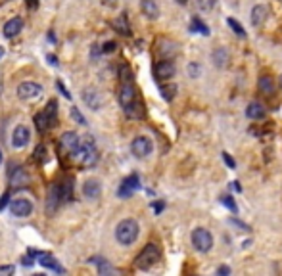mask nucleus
<instances>
[{"instance_id":"32","label":"nucleus","mask_w":282,"mask_h":276,"mask_svg":"<svg viewBox=\"0 0 282 276\" xmlns=\"http://www.w3.org/2000/svg\"><path fill=\"white\" fill-rule=\"evenodd\" d=\"M219 202H221V204H223L225 207H229V209H231L232 213H238V206H236V202H234V200H232L231 196H223V198H221Z\"/></svg>"},{"instance_id":"35","label":"nucleus","mask_w":282,"mask_h":276,"mask_svg":"<svg viewBox=\"0 0 282 276\" xmlns=\"http://www.w3.org/2000/svg\"><path fill=\"white\" fill-rule=\"evenodd\" d=\"M132 81V73H130L129 68H121V83H130Z\"/></svg>"},{"instance_id":"15","label":"nucleus","mask_w":282,"mask_h":276,"mask_svg":"<svg viewBox=\"0 0 282 276\" xmlns=\"http://www.w3.org/2000/svg\"><path fill=\"white\" fill-rule=\"evenodd\" d=\"M58 190H60V196H62V204H69L73 202V196H75V184L71 177H65L58 183Z\"/></svg>"},{"instance_id":"21","label":"nucleus","mask_w":282,"mask_h":276,"mask_svg":"<svg viewBox=\"0 0 282 276\" xmlns=\"http://www.w3.org/2000/svg\"><path fill=\"white\" fill-rule=\"evenodd\" d=\"M60 206H62V196H60L58 183H56V184H52V188H50V192H48V211L54 213Z\"/></svg>"},{"instance_id":"7","label":"nucleus","mask_w":282,"mask_h":276,"mask_svg":"<svg viewBox=\"0 0 282 276\" xmlns=\"http://www.w3.org/2000/svg\"><path fill=\"white\" fill-rule=\"evenodd\" d=\"M43 87L39 83H33V81H23L16 89V94L22 102H35L43 96Z\"/></svg>"},{"instance_id":"5","label":"nucleus","mask_w":282,"mask_h":276,"mask_svg":"<svg viewBox=\"0 0 282 276\" xmlns=\"http://www.w3.org/2000/svg\"><path fill=\"white\" fill-rule=\"evenodd\" d=\"M79 146H81V138L73 131L64 133L58 140V150L64 158H75V154L79 152Z\"/></svg>"},{"instance_id":"50","label":"nucleus","mask_w":282,"mask_h":276,"mask_svg":"<svg viewBox=\"0 0 282 276\" xmlns=\"http://www.w3.org/2000/svg\"><path fill=\"white\" fill-rule=\"evenodd\" d=\"M279 87L282 89V75H281V79H279Z\"/></svg>"},{"instance_id":"18","label":"nucleus","mask_w":282,"mask_h":276,"mask_svg":"<svg viewBox=\"0 0 282 276\" xmlns=\"http://www.w3.org/2000/svg\"><path fill=\"white\" fill-rule=\"evenodd\" d=\"M100 190H102V186L96 179H88L87 183L83 184V194L88 200H96L100 196Z\"/></svg>"},{"instance_id":"41","label":"nucleus","mask_w":282,"mask_h":276,"mask_svg":"<svg viewBox=\"0 0 282 276\" xmlns=\"http://www.w3.org/2000/svg\"><path fill=\"white\" fill-rule=\"evenodd\" d=\"M8 200H10V194H8V192H4V194H2V198H0V211H2L4 207H6Z\"/></svg>"},{"instance_id":"11","label":"nucleus","mask_w":282,"mask_h":276,"mask_svg":"<svg viewBox=\"0 0 282 276\" xmlns=\"http://www.w3.org/2000/svg\"><path fill=\"white\" fill-rule=\"evenodd\" d=\"M8 177H10V184H12V188H23V186H27V184H29V173L23 169L22 165H14V167H10Z\"/></svg>"},{"instance_id":"30","label":"nucleus","mask_w":282,"mask_h":276,"mask_svg":"<svg viewBox=\"0 0 282 276\" xmlns=\"http://www.w3.org/2000/svg\"><path fill=\"white\" fill-rule=\"evenodd\" d=\"M227 23H229V27H231V29H232V31H234L238 37H242V39L246 37V31H244V27H242V25H240V23L236 22L234 18H229V20H227Z\"/></svg>"},{"instance_id":"4","label":"nucleus","mask_w":282,"mask_h":276,"mask_svg":"<svg viewBox=\"0 0 282 276\" xmlns=\"http://www.w3.org/2000/svg\"><path fill=\"white\" fill-rule=\"evenodd\" d=\"M35 123H37L39 133L50 131V129L58 123V102H56V100H48L46 108L35 117Z\"/></svg>"},{"instance_id":"22","label":"nucleus","mask_w":282,"mask_h":276,"mask_svg":"<svg viewBox=\"0 0 282 276\" xmlns=\"http://www.w3.org/2000/svg\"><path fill=\"white\" fill-rule=\"evenodd\" d=\"M39 263L46 267V269H50V271H56V273H65L64 267H60V263L50 255V253H41L39 255Z\"/></svg>"},{"instance_id":"13","label":"nucleus","mask_w":282,"mask_h":276,"mask_svg":"<svg viewBox=\"0 0 282 276\" xmlns=\"http://www.w3.org/2000/svg\"><path fill=\"white\" fill-rule=\"evenodd\" d=\"M177 73V68L171 60H161L157 66H155V79L157 81H171Z\"/></svg>"},{"instance_id":"48","label":"nucleus","mask_w":282,"mask_h":276,"mask_svg":"<svg viewBox=\"0 0 282 276\" xmlns=\"http://www.w3.org/2000/svg\"><path fill=\"white\" fill-rule=\"evenodd\" d=\"M2 58H4V48L0 46V60H2Z\"/></svg>"},{"instance_id":"20","label":"nucleus","mask_w":282,"mask_h":276,"mask_svg":"<svg viewBox=\"0 0 282 276\" xmlns=\"http://www.w3.org/2000/svg\"><path fill=\"white\" fill-rule=\"evenodd\" d=\"M267 16H269V8L267 6H263V4H257V6H254V10H252V23L256 25V27H261L265 20H267Z\"/></svg>"},{"instance_id":"46","label":"nucleus","mask_w":282,"mask_h":276,"mask_svg":"<svg viewBox=\"0 0 282 276\" xmlns=\"http://www.w3.org/2000/svg\"><path fill=\"white\" fill-rule=\"evenodd\" d=\"M48 62H50L52 66H58V60H56V56H52V54H48Z\"/></svg>"},{"instance_id":"49","label":"nucleus","mask_w":282,"mask_h":276,"mask_svg":"<svg viewBox=\"0 0 282 276\" xmlns=\"http://www.w3.org/2000/svg\"><path fill=\"white\" fill-rule=\"evenodd\" d=\"M2 161H4V154H2V150H0V165H2Z\"/></svg>"},{"instance_id":"29","label":"nucleus","mask_w":282,"mask_h":276,"mask_svg":"<svg viewBox=\"0 0 282 276\" xmlns=\"http://www.w3.org/2000/svg\"><path fill=\"white\" fill-rule=\"evenodd\" d=\"M211 58H213V64L219 66V68H225V66H227V62H229V54H227V50H223V48L215 50Z\"/></svg>"},{"instance_id":"33","label":"nucleus","mask_w":282,"mask_h":276,"mask_svg":"<svg viewBox=\"0 0 282 276\" xmlns=\"http://www.w3.org/2000/svg\"><path fill=\"white\" fill-rule=\"evenodd\" d=\"M159 89H161V96H163V98H165L167 102H169V100H173L175 91H177V89H175L173 85H167V87H165V85H161Z\"/></svg>"},{"instance_id":"8","label":"nucleus","mask_w":282,"mask_h":276,"mask_svg":"<svg viewBox=\"0 0 282 276\" xmlns=\"http://www.w3.org/2000/svg\"><path fill=\"white\" fill-rule=\"evenodd\" d=\"M192 246L196 252L207 253L213 248V236L207 229H194L192 230Z\"/></svg>"},{"instance_id":"17","label":"nucleus","mask_w":282,"mask_h":276,"mask_svg":"<svg viewBox=\"0 0 282 276\" xmlns=\"http://www.w3.org/2000/svg\"><path fill=\"white\" fill-rule=\"evenodd\" d=\"M22 29H23L22 18H12V20H8L6 25H4V37H6V39H14L16 35H20Z\"/></svg>"},{"instance_id":"10","label":"nucleus","mask_w":282,"mask_h":276,"mask_svg":"<svg viewBox=\"0 0 282 276\" xmlns=\"http://www.w3.org/2000/svg\"><path fill=\"white\" fill-rule=\"evenodd\" d=\"M10 213L14 217H29L33 213V202L27 198H16L10 202Z\"/></svg>"},{"instance_id":"40","label":"nucleus","mask_w":282,"mask_h":276,"mask_svg":"<svg viewBox=\"0 0 282 276\" xmlns=\"http://www.w3.org/2000/svg\"><path fill=\"white\" fill-rule=\"evenodd\" d=\"M223 160H225V163H227V165H229L231 169H234V167H236V163H234V160H232V158H231V156H229L227 152H223Z\"/></svg>"},{"instance_id":"12","label":"nucleus","mask_w":282,"mask_h":276,"mask_svg":"<svg viewBox=\"0 0 282 276\" xmlns=\"http://www.w3.org/2000/svg\"><path fill=\"white\" fill-rule=\"evenodd\" d=\"M138 188H140V179H138V175H136V173H132V175H129L123 183L119 184L117 196H119V198H129V196H132Z\"/></svg>"},{"instance_id":"9","label":"nucleus","mask_w":282,"mask_h":276,"mask_svg":"<svg viewBox=\"0 0 282 276\" xmlns=\"http://www.w3.org/2000/svg\"><path fill=\"white\" fill-rule=\"evenodd\" d=\"M152 150H154V144L148 137H136L130 142V152H132V156L138 158V160L148 158V156L152 154Z\"/></svg>"},{"instance_id":"34","label":"nucleus","mask_w":282,"mask_h":276,"mask_svg":"<svg viewBox=\"0 0 282 276\" xmlns=\"http://www.w3.org/2000/svg\"><path fill=\"white\" fill-rule=\"evenodd\" d=\"M33 158H35V161H37V163H43V161L46 160V148H44L43 144H39V146L35 148Z\"/></svg>"},{"instance_id":"19","label":"nucleus","mask_w":282,"mask_h":276,"mask_svg":"<svg viewBox=\"0 0 282 276\" xmlns=\"http://www.w3.org/2000/svg\"><path fill=\"white\" fill-rule=\"evenodd\" d=\"M140 10L148 20H157L159 18V8L155 0H140Z\"/></svg>"},{"instance_id":"45","label":"nucleus","mask_w":282,"mask_h":276,"mask_svg":"<svg viewBox=\"0 0 282 276\" xmlns=\"http://www.w3.org/2000/svg\"><path fill=\"white\" fill-rule=\"evenodd\" d=\"M217 275H231V269L229 267H219Z\"/></svg>"},{"instance_id":"31","label":"nucleus","mask_w":282,"mask_h":276,"mask_svg":"<svg viewBox=\"0 0 282 276\" xmlns=\"http://www.w3.org/2000/svg\"><path fill=\"white\" fill-rule=\"evenodd\" d=\"M69 115H71V119H73L75 123H79V125H87V121H85V115L79 112V108H75V106H73V108L69 110Z\"/></svg>"},{"instance_id":"3","label":"nucleus","mask_w":282,"mask_h":276,"mask_svg":"<svg viewBox=\"0 0 282 276\" xmlns=\"http://www.w3.org/2000/svg\"><path fill=\"white\" fill-rule=\"evenodd\" d=\"M138 232L140 227L134 219H123L117 227H115V240L121 244V246H130L136 242L138 238Z\"/></svg>"},{"instance_id":"38","label":"nucleus","mask_w":282,"mask_h":276,"mask_svg":"<svg viewBox=\"0 0 282 276\" xmlns=\"http://www.w3.org/2000/svg\"><path fill=\"white\" fill-rule=\"evenodd\" d=\"M56 89H58V91L62 92V96H64V98H67V100L71 98V94H69V91L65 89V85H64V83H62V81H56Z\"/></svg>"},{"instance_id":"47","label":"nucleus","mask_w":282,"mask_h":276,"mask_svg":"<svg viewBox=\"0 0 282 276\" xmlns=\"http://www.w3.org/2000/svg\"><path fill=\"white\" fill-rule=\"evenodd\" d=\"M27 4H29L31 8H37V0H27Z\"/></svg>"},{"instance_id":"2","label":"nucleus","mask_w":282,"mask_h":276,"mask_svg":"<svg viewBox=\"0 0 282 276\" xmlns=\"http://www.w3.org/2000/svg\"><path fill=\"white\" fill-rule=\"evenodd\" d=\"M73 160L77 161L81 167H94L98 160H100V154H98V148H96V142L92 137H85V140H81V146H79V152L75 154Z\"/></svg>"},{"instance_id":"26","label":"nucleus","mask_w":282,"mask_h":276,"mask_svg":"<svg viewBox=\"0 0 282 276\" xmlns=\"http://www.w3.org/2000/svg\"><path fill=\"white\" fill-rule=\"evenodd\" d=\"M113 27L117 29V33H121V35H125V37H129L130 27H129V22H127V14H121V16L113 22Z\"/></svg>"},{"instance_id":"43","label":"nucleus","mask_w":282,"mask_h":276,"mask_svg":"<svg viewBox=\"0 0 282 276\" xmlns=\"http://www.w3.org/2000/svg\"><path fill=\"white\" fill-rule=\"evenodd\" d=\"M104 6H108V8H115L117 6V0H100Z\"/></svg>"},{"instance_id":"39","label":"nucleus","mask_w":282,"mask_h":276,"mask_svg":"<svg viewBox=\"0 0 282 276\" xmlns=\"http://www.w3.org/2000/svg\"><path fill=\"white\" fill-rule=\"evenodd\" d=\"M115 43H113V41H108V43H106V45L102 46V52H104V54H109V52H113V50H115Z\"/></svg>"},{"instance_id":"24","label":"nucleus","mask_w":282,"mask_h":276,"mask_svg":"<svg viewBox=\"0 0 282 276\" xmlns=\"http://www.w3.org/2000/svg\"><path fill=\"white\" fill-rule=\"evenodd\" d=\"M157 45H159V46H157L159 54H161L163 58H167V60H169L173 54H177V52H179L177 45H175V43H171V41H165V39H163V41H159Z\"/></svg>"},{"instance_id":"23","label":"nucleus","mask_w":282,"mask_h":276,"mask_svg":"<svg viewBox=\"0 0 282 276\" xmlns=\"http://www.w3.org/2000/svg\"><path fill=\"white\" fill-rule=\"evenodd\" d=\"M88 263L96 265L100 275H113V273H115V269H113V267H109V263L106 261V259H102V257H90V259H88Z\"/></svg>"},{"instance_id":"36","label":"nucleus","mask_w":282,"mask_h":276,"mask_svg":"<svg viewBox=\"0 0 282 276\" xmlns=\"http://www.w3.org/2000/svg\"><path fill=\"white\" fill-rule=\"evenodd\" d=\"M215 6V0H198V8L202 10H211Z\"/></svg>"},{"instance_id":"37","label":"nucleus","mask_w":282,"mask_h":276,"mask_svg":"<svg viewBox=\"0 0 282 276\" xmlns=\"http://www.w3.org/2000/svg\"><path fill=\"white\" fill-rule=\"evenodd\" d=\"M188 73H190V77H200V66L196 64V62H192V64H188Z\"/></svg>"},{"instance_id":"27","label":"nucleus","mask_w":282,"mask_h":276,"mask_svg":"<svg viewBox=\"0 0 282 276\" xmlns=\"http://www.w3.org/2000/svg\"><path fill=\"white\" fill-rule=\"evenodd\" d=\"M257 87H259V91L263 94H275V83H273V79L269 77V75H263L259 77V83H257Z\"/></svg>"},{"instance_id":"14","label":"nucleus","mask_w":282,"mask_h":276,"mask_svg":"<svg viewBox=\"0 0 282 276\" xmlns=\"http://www.w3.org/2000/svg\"><path fill=\"white\" fill-rule=\"evenodd\" d=\"M29 140H31V131H29V127L18 125V127L14 129V135H12V146L18 148V150H22V148H25V146L29 144Z\"/></svg>"},{"instance_id":"28","label":"nucleus","mask_w":282,"mask_h":276,"mask_svg":"<svg viewBox=\"0 0 282 276\" xmlns=\"http://www.w3.org/2000/svg\"><path fill=\"white\" fill-rule=\"evenodd\" d=\"M190 31L192 33H202L204 37H209V29H207V25L202 22L198 16L192 18V23H190Z\"/></svg>"},{"instance_id":"44","label":"nucleus","mask_w":282,"mask_h":276,"mask_svg":"<svg viewBox=\"0 0 282 276\" xmlns=\"http://www.w3.org/2000/svg\"><path fill=\"white\" fill-rule=\"evenodd\" d=\"M154 211H155V215H157V213H161V211H163V207H165V206H163V202H159V204H154Z\"/></svg>"},{"instance_id":"1","label":"nucleus","mask_w":282,"mask_h":276,"mask_svg":"<svg viewBox=\"0 0 282 276\" xmlns=\"http://www.w3.org/2000/svg\"><path fill=\"white\" fill-rule=\"evenodd\" d=\"M117 100H119L123 112L132 119H138V117L144 115V106L138 100V92H136V87L132 85V81L130 83H121L119 92H117Z\"/></svg>"},{"instance_id":"6","label":"nucleus","mask_w":282,"mask_h":276,"mask_svg":"<svg viewBox=\"0 0 282 276\" xmlns=\"http://www.w3.org/2000/svg\"><path fill=\"white\" fill-rule=\"evenodd\" d=\"M157 261H159V248H157L155 244H148L142 252L136 255L134 265H136L138 269H142V271H148Z\"/></svg>"},{"instance_id":"42","label":"nucleus","mask_w":282,"mask_h":276,"mask_svg":"<svg viewBox=\"0 0 282 276\" xmlns=\"http://www.w3.org/2000/svg\"><path fill=\"white\" fill-rule=\"evenodd\" d=\"M0 275H14V267L8 265V267H0Z\"/></svg>"},{"instance_id":"16","label":"nucleus","mask_w":282,"mask_h":276,"mask_svg":"<svg viewBox=\"0 0 282 276\" xmlns=\"http://www.w3.org/2000/svg\"><path fill=\"white\" fill-rule=\"evenodd\" d=\"M83 100H85V104L88 108L94 110V112H98L100 106H102V96H100V92L94 91V89H87L83 92Z\"/></svg>"},{"instance_id":"25","label":"nucleus","mask_w":282,"mask_h":276,"mask_svg":"<svg viewBox=\"0 0 282 276\" xmlns=\"http://www.w3.org/2000/svg\"><path fill=\"white\" fill-rule=\"evenodd\" d=\"M246 117H250V119H263L265 117V108L261 106L259 102H252L246 108Z\"/></svg>"},{"instance_id":"51","label":"nucleus","mask_w":282,"mask_h":276,"mask_svg":"<svg viewBox=\"0 0 282 276\" xmlns=\"http://www.w3.org/2000/svg\"><path fill=\"white\" fill-rule=\"evenodd\" d=\"M177 2H179V4H184V2H186V0H177Z\"/></svg>"}]
</instances>
